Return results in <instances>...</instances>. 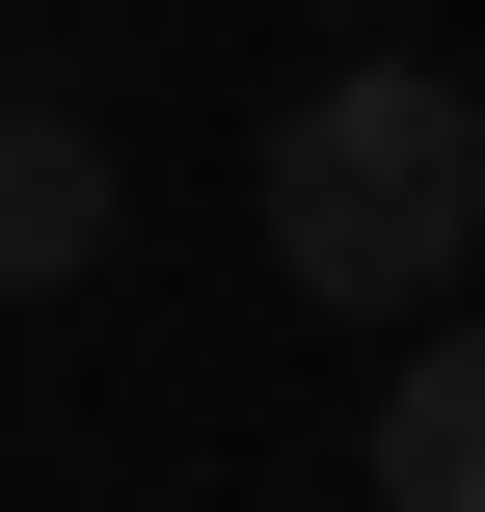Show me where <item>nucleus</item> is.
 I'll return each instance as SVG.
<instances>
[{
  "label": "nucleus",
  "mask_w": 485,
  "mask_h": 512,
  "mask_svg": "<svg viewBox=\"0 0 485 512\" xmlns=\"http://www.w3.org/2000/svg\"><path fill=\"white\" fill-rule=\"evenodd\" d=\"M270 270H297L324 324H432V297L485 270V81L324 54V81L270 108Z\"/></svg>",
  "instance_id": "nucleus-1"
},
{
  "label": "nucleus",
  "mask_w": 485,
  "mask_h": 512,
  "mask_svg": "<svg viewBox=\"0 0 485 512\" xmlns=\"http://www.w3.org/2000/svg\"><path fill=\"white\" fill-rule=\"evenodd\" d=\"M108 216H135V189H108V135H81L54 81H0V297H81V270H108Z\"/></svg>",
  "instance_id": "nucleus-2"
},
{
  "label": "nucleus",
  "mask_w": 485,
  "mask_h": 512,
  "mask_svg": "<svg viewBox=\"0 0 485 512\" xmlns=\"http://www.w3.org/2000/svg\"><path fill=\"white\" fill-rule=\"evenodd\" d=\"M378 512H485V324H432L378 378Z\"/></svg>",
  "instance_id": "nucleus-3"
},
{
  "label": "nucleus",
  "mask_w": 485,
  "mask_h": 512,
  "mask_svg": "<svg viewBox=\"0 0 485 512\" xmlns=\"http://www.w3.org/2000/svg\"><path fill=\"white\" fill-rule=\"evenodd\" d=\"M297 27H405V0H297Z\"/></svg>",
  "instance_id": "nucleus-4"
}]
</instances>
